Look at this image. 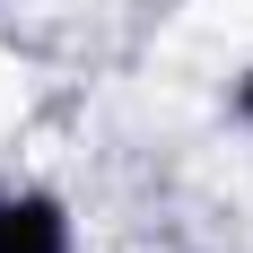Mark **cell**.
I'll return each instance as SVG.
<instances>
[{
    "label": "cell",
    "instance_id": "6da1fadb",
    "mask_svg": "<svg viewBox=\"0 0 253 253\" xmlns=\"http://www.w3.org/2000/svg\"><path fill=\"white\" fill-rule=\"evenodd\" d=\"M0 253H79V210L44 175H0Z\"/></svg>",
    "mask_w": 253,
    "mask_h": 253
},
{
    "label": "cell",
    "instance_id": "7a4b0ae2",
    "mask_svg": "<svg viewBox=\"0 0 253 253\" xmlns=\"http://www.w3.org/2000/svg\"><path fill=\"white\" fill-rule=\"evenodd\" d=\"M227 123H236V131L253 140V61H245V70L227 79Z\"/></svg>",
    "mask_w": 253,
    "mask_h": 253
}]
</instances>
